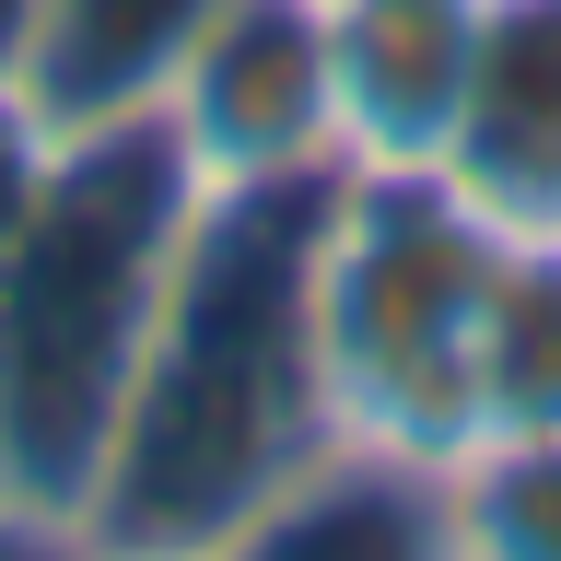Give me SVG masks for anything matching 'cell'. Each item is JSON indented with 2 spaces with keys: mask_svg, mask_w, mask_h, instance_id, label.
<instances>
[{
  "mask_svg": "<svg viewBox=\"0 0 561 561\" xmlns=\"http://www.w3.org/2000/svg\"><path fill=\"white\" fill-rule=\"evenodd\" d=\"M328 187H199L82 550H245L293 468L340 445L305 328V245Z\"/></svg>",
  "mask_w": 561,
  "mask_h": 561,
  "instance_id": "cell-1",
  "label": "cell"
},
{
  "mask_svg": "<svg viewBox=\"0 0 561 561\" xmlns=\"http://www.w3.org/2000/svg\"><path fill=\"white\" fill-rule=\"evenodd\" d=\"M187 222H199L187 140L164 117H129L70 140L47 210L0 245V526L12 538H82Z\"/></svg>",
  "mask_w": 561,
  "mask_h": 561,
  "instance_id": "cell-2",
  "label": "cell"
},
{
  "mask_svg": "<svg viewBox=\"0 0 561 561\" xmlns=\"http://www.w3.org/2000/svg\"><path fill=\"white\" fill-rule=\"evenodd\" d=\"M503 234L445 175H340L305 245V328L328 433L445 468L480 433V305Z\"/></svg>",
  "mask_w": 561,
  "mask_h": 561,
  "instance_id": "cell-3",
  "label": "cell"
},
{
  "mask_svg": "<svg viewBox=\"0 0 561 561\" xmlns=\"http://www.w3.org/2000/svg\"><path fill=\"white\" fill-rule=\"evenodd\" d=\"M164 129L187 140L199 187H328L340 175L328 0H222L164 94Z\"/></svg>",
  "mask_w": 561,
  "mask_h": 561,
  "instance_id": "cell-4",
  "label": "cell"
},
{
  "mask_svg": "<svg viewBox=\"0 0 561 561\" xmlns=\"http://www.w3.org/2000/svg\"><path fill=\"white\" fill-rule=\"evenodd\" d=\"M491 0H328V94L340 175H433L468 105Z\"/></svg>",
  "mask_w": 561,
  "mask_h": 561,
  "instance_id": "cell-5",
  "label": "cell"
},
{
  "mask_svg": "<svg viewBox=\"0 0 561 561\" xmlns=\"http://www.w3.org/2000/svg\"><path fill=\"white\" fill-rule=\"evenodd\" d=\"M433 175L515 234H561V0H491L480 12L468 105H456V140Z\"/></svg>",
  "mask_w": 561,
  "mask_h": 561,
  "instance_id": "cell-6",
  "label": "cell"
},
{
  "mask_svg": "<svg viewBox=\"0 0 561 561\" xmlns=\"http://www.w3.org/2000/svg\"><path fill=\"white\" fill-rule=\"evenodd\" d=\"M222 0H35L24 35V82L70 140L82 129H129V117H164L175 70L199 59V35Z\"/></svg>",
  "mask_w": 561,
  "mask_h": 561,
  "instance_id": "cell-7",
  "label": "cell"
},
{
  "mask_svg": "<svg viewBox=\"0 0 561 561\" xmlns=\"http://www.w3.org/2000/svg\"><path fill=\"white\" fill-rule=\"evenodd\" d=\"M445 561H561V421L445 456Z\"/></svg>",
  "mask_w": 561,
  "mask_h": 561,
  "instance_id": "cell-8",
  "label": "cell"
},
{
  "mask_svg": "<svg viewBox=\"0 0 561 561\" xmlns=\"http://www.w3.org/2000/svg\"><path fill=\"white\" fill-rule=\"evenodd\" d=\"M59 164H70V129L47 117V105L0 70V245L24 234L35 210H47V187H59Z\"/></svg>",
  "mask_w": 561,
  "mask_h": 561,
  "instance_id": "cell-9",
  "label": "cell"
},
{
  "mask_svg": "<svg viewBox=\"0 0 561 561\" xmlns=\"http://www.w3.org/2000/svg\"><path fill=\"white\" fill-rule=\"evenodd\" d=\"M24 35H35V0H0V70H24Z\"/></svg>",
  "mask_w": 561,
  "mask_h": 561,
  "instance_id": "cell-10",
  "label": "cell"
}]
</instances>
